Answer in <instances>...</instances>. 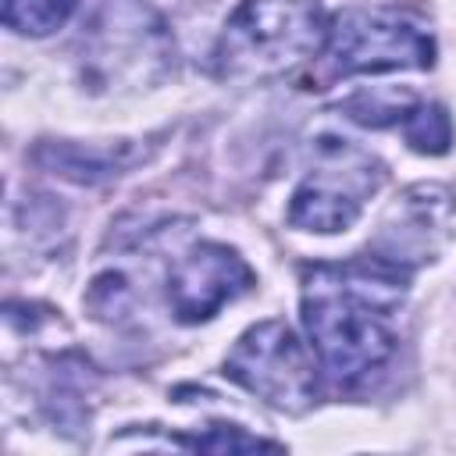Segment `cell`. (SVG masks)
Wrapping results in <instances>:
<instances>
[{
    "label": "cell",
    "instance_id": "obj_1",
    "mask_svg": "<svg viewBox=\"0 0 456 456\" xmlns=\"http://www.w3.org/2000/svg\"><path fill=\"white\" fill-rule=\"evenodd\" d=\"M410 267L378 253L342 264H317L303 274V328L317 363L342 385L385 367L399 346L395 314L403 306Z\"/></svg>",
    "mask_w": 456,
    "mask_h": 456
},
{
    "label": "cell",
    "instance_id": "obj_2",
    "mask_svg": "<svg viewBox=\"0 0 456 456\" xmlns=\"http://www.w3.org/2000/svg\"><path fill=\"white\" fill-rule=\"evenodd\" d=\"M328 39V14L321 0H242L214 46L224 78H274L285 75Z\"/></svg>",
    "mask_w": 456,
    "mask_h": 456
},
{
    "label": "cell",
    "instance_id": "obj_3",
    "mask_svg": "<svg viewBox=\"0 0 456 456\" xmlns=\"http://www.w3.org/2000/svg\"><path fill=\"white\" fill-rule=\"evenodd\" d=\"M82 78L96 89L153 82L167 71L175 43L157 11L139 0H103L82 36Z\"/></svg>",
    "mask_w": 456,
    "mask_h": 456
},
{
    "label": "cell",
    "instance_id": "obj_4",
    "mask_svg": "<svg viewBox=\"0 0 456 456\" xmlns=\"http://www.w3.org/2000/svg\"><path fill=\"white\" fill-rule=\"evenodd\" d=\"M385 164L346 139H321L314 167L289 200V224L314 235H335L356 224L367 200L381 189Z\"/></svg>",
    "mask_w": 456,
    "mask_h": 456
},
{
    "label": "cell",
    "instance_id": "obj_5",
    "mask_svg": "<svg viewBox=\"0 0 456 456\" xmlns=\"http://www.w3.org/2000/svg\"><path fill=\"white\" fill-rule=\"evenodd\" d=\"M324 50L342 75L424 71L435 64V43L406 11L392 7H346L328 18Z\"/></svg>",
    "mask_w": 456,
    "mask_h": 456
},
{
    "label": "cell",
    "instance_id": "obj_6",
    "mask_svg": "<svg viewBox=\"0 0 456 456\" xmlns=\"http://www.w3.org/2000/svg\"><path fill=\"white\" fill-rule=\"evenodd\" d=\"M317 367L285 321H260L239 335L221 374L274 410L303 413L317 399Z\"/></svg>",
    "mask_w": 456,
    "mask_h": 456
},
{
    "label": "cell",
    "instance_id": "obj_7",
    "mask_svg": "<svg viewBox=\"0 0 456 456\" xmlns=\"http://www.w3.org/2000/svg\"><path fill=\"white\" fill-rule=\"evenodd\" d=\"M253 267L224 242H200L167 274V306L178 324H203L253 289Z\"/></svg>",
    "mask_w": 456,
    "mask_h": 456
},
{
    "label": "cell",
    "instance_id": "obj_8",
    "mask_svg": "<svg viewBox=\"0 0 456 456\" xmlns=\"http://www.w3.org/2000/svg\"><path fill=\"white\" fill-rule=\"evenodd\" d=\"M449 214H452V203L442 185H413L385 214L370 253L413 271V264L431 260L438 253V246L445 242Z\"/></svg>",
    "mask_w": 456,
    "mask_h": 456
},
{
    "label": "cell",
    "instance_id": "obj_9",
    "mask_svg": "<svg viewBox=\"0 0 456 456\" xmlns=\"http://www.w3.org/2000/svg\"><path fill=\"white\" fill-rule=\"evenodd\" d=\"M53 175H64L71 182H100L110 175H121L132 160V146L121 142L118 150L107 146H78V142H46L36 153Z\"/></svg>",
    "mask_w": 456,
    "mask_h": 456
},
{
    "label": "cell",
    "instance_id": "obj_10",
    "mask_svg": "<svg viewBox=\"0 0 456 456\" xmlns=\"http://www.w3.org/2000/svg\"><path fill=\"white\" fill-rule=\"evenodd\" d=\"M75 7L78 0H4V25L18 36L43 39L57 32L75 14Z\"/></svg>",
    "mask_w": 456,
    "mask_h": 456
},
{
    "label": "cell",
    "instance_id": "obj_11",
    "mask_svg": "<svg viewBox=\"0 0 456 456\" xmlns=\"http://www.w3.org/2000/svg\"><path fill=\"white\" fill-rule=\"evenodd\" d=\"M399 132L417 153H428V157H438L452 146V121H449L445 107L431 103V100H417L413 110L406 114V121L399 125Z\"/></svg>",
    "mask_w": 456,
    "mask_h": 456
},
{
    "label": "cell",
    "instance_id": "obj_12",
    "mask_svg": "<svg viewBox=\"0 0 456 456\" xmlns=\"http://www.w3.org/2000/svg\"><path fill=\"white\" fill-rule=\"evenodd\" d=\"M417 96L410 93H356L349 100L338 103V110L367 128H399L406 121V114L413 110Z\"/></svg>",
    "mask_w": 456,
    "mask_h": 456
},
{
    "label": "cell",
    "instance_id": "obj_13",
    "mask_svg": "<svg viewBox=\"0 0 456 456\" xmlns=\"http://www.w3.org/2000/svg\"><path fill=\"white\" fill-rule=\"evenodd\" d=\"M171 442H175V445H185V449H192V452H246V449H278V442H271V438H256V435H246V431H242V428H235V424H214L210 431L192 435V438L175 435Z\"/></svg>",
    "mask_w": 456,
    "mask_h": 456
}]
</instances>
